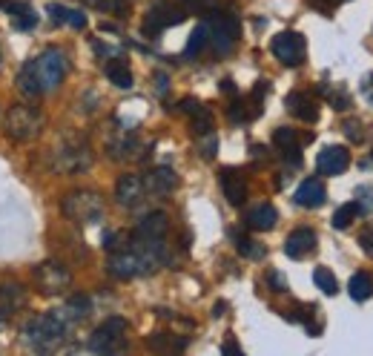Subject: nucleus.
Returning a JSON list of instances; mask_svg holds the SVG:
<instances>
[{
	"label": "nucleus",
	"mask_w": 373,
	"mask_h": 356,
	"mask_svg": "<svg viewBox=\"0 0 373 356\" xmlns=\"http://www.w3.org/2000/svg\"><path fill=\"white\" fill-rule=\"evenodd\" d=\"M67 331H69V319L60 311H49V313H41L29 322L23 328V339L35 351H52L55 345L63 342Z\"/></svg>",
	"instance_id": "obj_1"
},
{
	"label": "nucleus",
	"mask_w": 373,
	"mask_h": 356,
	"mask_svg": "<svg viewBox=\"0 0 373 356\" xmlns=\"http://www.w3.org/2000/svg\"><path fill=\"white\" fill-rule=\"evenodd\" d=\"M52 167L58 173H67V175L89 170L92 167V150H89V144L84 138H67L60 147H55Z\"/></svg>",
	"instance_id": "obj_2"
},
{
	"label": "nucleus",
	"mask_w": 373,
	"mask_h": 356,
	"mask_svg": "<svg viewBox=\"0 0 373 356\" xmlns=\"http://www.w3.org/2000/svg\"><path fill=\"white\" fill-rule=\"evenodd\" d=\"M63 213L78 224H98L104 219V199L92 190H75L63 199Z\"/></svg>",
	"instance_id": "obj_3"
},
{
	"label": "nucleus",
	"mask_w": 373,
	"mask_h": 356,
	"mask_svg": "<svg viewBox=\"0 0 373 356\" xmlns=\"http://www.w3.org/2000/svg\"><path fill=\"white\" fill-rule=\"evenodd\" d=\"M43 129V115L35 107H12L6 115V135L14 141H35Z\"/></svg>",
	"instance_id": "obj_4"
},
{
	"label": "nucleus",
	"mask_w": 373,
	"mask_h": 356,
	"mask_svg": "<svg viewBox=\"0 0 373 356\" xmlns=\"http://www.w3.org/2000/svg\"><path fill=\"white\" fill-rule=\"evenodd\" d=\"M32 63H35V72H38V80H41L43 92L58 89L63 84V78H67V72H69V60L60 49H46Z\"/></svg>",
	"instance_id": "obj_5"
},
{
	"label": "nucleus",
	"mask_w": 373,
	"mask_h": 356,
	"mask_svg": "<svg viewBox=\"0 0 373 356\" xmlns=\"http://www.w3.org/2000/svg\"><path fill=\"white\" fill-rule=\"evenodd\" d=\"M124 345H126V319H121V316L106 319L89 339L92 353H118V351H124Z\"/></svg>",
	"instance_id": "obj_6"
},
{
	"label": "nucleus",
	"mask_w": 373,
	"mask_h": 356,
	"mask_svg": "<svg viewBox=\"0 0 373 356\" xmlns=\"http://www.w3.org/2000/svg\"><path fill=\"white\" fill-rule=\"evenodd\" d=\"M238 41V18L230 12H216L210 18V43L216 46L218 55L233 52V46Z\"/></svg>",
	"instance_id": "obj_7"
},
{
	"label": "nucleus",
	"mask_w": 373,
	"mask_h": 356,
	"mask_svg": "<svg viewBox=\"0 0 373 356\" xmlns=\"http://www.w3.org/2000/svg\"><path fill=\"white\" fill-rule=\"evenodd\" d=\"M35 285L41 293L52 296V293H60V290H67L72 285V273L60 262H43L35 267Z\"/></svg>",
	"instance_id": "obj_8"
},
{
	"label": "nucleus",
	"mask_w": 373,
	"mask_h": 356,
	"mask_svg": "<svg viewBox=\"0 0 373 356\" xmlns=\"http://www.w3.org/2000/svg\"><path fill=\"white\" fill-rule=\"evenodd\" d=\"M270 49L284 67H299V63L304 60L307 46H304V38L299 35V32H279V35L273 38Z\"/></svg>",
	"instance_id": "obj_9"
},
{
	"label": "nucleus",
	"mask_w": 373,
	"mask_h": 356,
	"mask_svg": "<svg viewBox=\"0 0 373 356\" xmlns=\"http://www.w3.org/2000/svg\"><path fill=\"white\" fill-rule=\"evenodd\" d=\"M184 18H187V12H184L181 6L172 9L170 3H158V6H152L150 14H147V23H144V35H158L161 29L181 23Z\"/></svg>",
	"instance_id": "obj_10"
},
{
	"label": "nucleus",
	"mask_w": 373,
	"mask_h": 356,
	"mask_svg": "<svg viewBox=\"0 0 373 356\" xmlns=\"http://www.w3.org/2000/svg\"><path fill=\"white\" fill-rule=\"evenodd\" d=\"M316 167L321 175H339L345 173L350 167V153L345 147H336V144H330V147H324L316 158Z\"/></svg>",
	"instance_id": "obj_11"
},
{
	"label": "nucleus",
	"mask_w": 373,
	"mask_h": 356,
	"mask_svg": "<svg viewBox=\"0 0 373 356\" xmlns=\"http://www.w3.org/2000/svg\"><path fill=\"white\" fill-rule=\"evenodd\" d=\"M144 192H147V187H144V178L141 175H121L118 184H115V199L121 207H135L144 201Z\"/></svg>",
	"instance_id": "obj_12"
},
{
	"label": "nucleus",
	"mask_w": 373,
	"mask_h": 356,
	"mask_svg": "<svg viewBox=\"0 0 373 356\" xmlns=\"http://www.w3.org/2000/svg\"><path fill=\"white\" fill-rule=\"evenodd\" d=\"M221 190H224V199L230 201L233 207H241L247 199V181H245V175H241L238 170H221Z\"/></svg>",
	"instance_id": "obj_13"
},
{
	"label": "nucleus",
	"mask_w": 373,
	"mask_h": 356,
	"mask_svg": "<svg viewBox=\"0 0 373 356\" xmlns=\"http://www.w3.org/2000/svg\"><path fill=\"white\" fill-rule=\"evenodd\" d=\"M293 201L299 207H304V210H316V207H321L324 201H328V190H324V184L319 181V178H307V181L299 184Z\"/></svg>",
	"instance_id": "obj_14"
},
{
	"label": "nucleus",
	"mask_w": 373,
	"mask_h": 356,
	"mask_svg": "<svg viewBox=\"0 0 373 356\" xmlns=\"http://www.w3.org/2000/svg\"><path fill=\"white\" fill-rule=\"evenodd\" d=\"M284 104H287L290 115H296V118L304 121V124H313V121L319 118V104H316L307 92H290L287 98H284Z\"/></svg>",
	"instance_id": "obj_15"
},
{
	"label": "nucleus",
	"mask_w": 373,
	"mask_h": 356,
	"mask_svg": "<svg viewBox=\"0 0 373 356\" xmlns=\"http://www.w3.org/2000/svg\"><path fill=\"white\" fill-rule=\"evenodd\" d=\"M313 250H316V233L310 227L293 230L287 236V241H284V253L290 258H304L307 253H313Z\"/></svg>",
	"instance_id": "obj_16"
},
{
	"label": "nucleus",
	"mask_w": 373,
	"mask_h": 356,
	"mask_svg": "<svg viewBox=\"0 0 373 356\" xmlns=\"http://www.w3.org/2000/svg\"><path fill=\"white\" fill-rule=\"evenodd\" d=\"M167 230H170V219H167V213H158V210H155V213L144 216V219L138 221V227H135L133 236H138V238H164Z\"/></svg>",
	"instance_id": "obj_17"
},
{
	"label": "nucleus",
	"mask_w": 373,
	"mask_h": 356,
	"mask_svg": "<svg viewBox=\"0 0 373 356\" xmlns=\"http://www.w3.org/2000/svg\"><path fill=\"white\" fill-rule=\"evenodd\" d=\"M144 187H147L150 192H158V196H167V192H172V190L178 187V175H175V170H170V167H155V170L147 175Z\"/></svg>",
	"instance_id": "obj_18"
},
{
	"label": "nucleus",
	"mask_w": 373,
	"mask_h": 356,
	"mask_svg": "<svg viewBox=\"0 0 373 356\" xmlns=\"http://www.w3.org/2000/svg\"><path fill=\"white\" fill-rule=\"evenodd\" d=\"M275 221H279V213H275L273 204H258V207H253L247 213V227L250 230H262V233L273 230Z\"/></svg>",
	"instance_id": "obj_19"
},
{
	"label": "nucleus",
	"mask_w": 373,
	"mask_h": 356,
	"mask_svg": "<svg viewBox=\"0 0 373 356\" xmlns=\"http://www.w3.org/2000/svg\"><path fill=\"white\" fill-rule=\"evenodd\" d=\"M60 313L69 319V325L72 322H80V319H87L89 313H92V302H89V296H84V293H75V296H69V302L60 307Z\"/></svg>",
	"instance_id": "obj_20"
},
{
	"label": "nucleus",
	"mask_w": 373,
	"mask_h": 356,
	"mask_svg": "<svg viewBox=\"0 0 373 356\" xmlns=\"http://www.w3.org/2000/svg\"><path fill=\"white\" fill-rule=\"evenodd\" d=\"M23 302H26V290L18 282L0 285V311H3V313L14 311V307H23Z\"/></svg>",
	"instance_id": "obj_21"
},
{
	"label": "nucleus",
	"mask_w": 373,
	"mask_h": 356,
	"mask_svg": "<svg viewBox=\"0 0 373 356\" xmlns=\"http://www.w3.org/2000/svg\"><path fill=\"white\" fill-rule=\"evenodd\" d=\"M18 87L23 95H29V98H38V95H43V87H41V80H38V72H35V63H23V69L18 75Z\"/></svg>",
	"instance_id": "obj_22"
},
{
	"label": "nucleus",
	"mask_w": 373,
	"mask_h": 356,
	"mask_svg": "<svg viewBox=\"0 0 373 356\" xmlns=\"http://www.w3.org/2000/svg\"><path fill=\"white\" fill-rule=\"evenodd\" d=\"M106 78L118 89H129V87H133V72H129V67H126L124 60H109L106 63Z\"/></svg>",
	"instance_id": "obj_23"
},
{
	"label": "nucleus",
	"mask_w": 373,
	"mask_h": 356,
	"mask_svg": "<svg viewBox=\"0 0 373 356\" xmlns=\"http://www.w3.org/2000/svg\"><path fill=\"white\" fill-rule=\"evenodd\" d=\"M207 43H210V23H199L196 29H192L190 41H187V49H184V55H187V58H196V55H201Z\"/></svg>",
	"instance_id": "obj_24"
},
{
	"label": "nucleus",
	"mask_w": 373,
	"mask_h": 356,
	"mask_svg": "<svg viewBox=\"0 0 373 356\" xmlns=\"http://www.w3.org/2000/svg\"><path fill=\"white\" fill-rule=\"evenodd\" d=\"M348 290H350L353 302H365V299L373 296V279L368 276V273H356V276L350 279V285H348Z\"/></svg>",
	"instance_id": "obj_25"
},
{
	"label": "nucleus",
	"mask_w": 373,
	"mask_h": 356,
	"mask_svg": "<svg viewBox=\"0 0 373 356\" xmlns=\"http://www.w3.org/2000/svg\"><path fill=\"white\" fill-rule=\"evenodd\" d=\"M359 216H362L359 204H356V201H348V204H342V207H339L336 213H333V227H336V230H348Z\"/></svg>",
	"instance_id": "obj_26"
},
{
	"label": "nucleus",
	"mask_w": 373,
	"mask_h": 356,
	"mask_svg": "<svg viewBox=\"0 0 373 356\" xmlns=\"http://www.w3.org/2000/svg\"><path fill=\"white\" fill-rule=\"evenodd\" d=\"M9 12H12V18H14V29H21V32H26V29H35V23H38V14L32 12L26 3H12V6H9Z\"/></svg>",
	"instance_id": "obj_27"
},
{
	"label": "nucleus",
	"mask_w": 373,
	"mask_h": 356,
	"mask_svg": "<svg viewBox=\"0 0 373 356\" xmlns=\"http://www.w3.org/2000/svg\"><path fill=\"white\" fill-rule=\"evenodd\" d=\"M313 282H316V287L321 290L324 296H336L339 293V282H336V276L328 267H316L313 270Z\"/></svg>",
	"instance_id": "obj_28"
},
{
	"label": "nucleus",
	"mask_w": 373,
	"mask_h": 356,
	"mask_svg": "<svg viewBox=\"0 0 373 356\" xmlns=\"http://www.w3.org/2000/svg\"><path fill=\"white\" fill-rule=\"evenodd\" d=\"M236 250L245 256V258H264V245H258V241L247 238V236H236Z\"/></svg>",
	"instance_id": "obj_29"
},
{
	"label": "nucleus",
	"mask_w": 373,
	"mask_h": 356,
	"mask_svg": "<svg viewBox=\"0 0 373 356\" xmlns=\"http://www.w3.org/2000/svg\"><path fill=\"white\" fill-rule=\"evenodd\" d=\"M112 155L115 158H135L138 155V150H141V144H138V138L135 135H126L124 141H118V144H112Z\"/></svg>",
	"instance_id": "obj_30"
},
{
	"label": "nucleus",
	"mask_w": 373,
	"mask_h": 356,
	"mask_svg": "<svg viewBox=\"0 0 373 356\" xmlns=\"http://www.w3.org/2000/svg\"><path fill=\"white\" fill-rule=\"evenodd\" d=\"M273 144L279 150H293V147H299V141H296V129H290V126H279L273 133Z\"/></svg>",
	"instance_id": "obj_31"
},
{
	"label": "nucleus",
	"mask_w": 373,
	"mask_h": 356,
	"mask_svg": "<svg viewBox=\"0 0 373 356\" xmlns=\"http://www.w3.org/2000/svg\"><path fill=\"white\" fill-rule=\"evenodd\" d=\"M192 133H196L199 138L213 133V115H210V109H204V107H201V109L196 112V115H192Z\"/></svg>",
	"instance_id": "obj_32"
},
{
	"label": "nucleus",
	"mask_w": 373,
	"mask_h": 356,
	"mask_svg": "<svg viewBox=\"0 0 373 356\" xmlns=\"http://www.w3.org/2000/svg\"><path fill=\"white\" fill-rule=\"evenodd\" d=\"M321 92H324V98L330 101V107L333 109H350V95L345 92V89H333V87H321Z\"/></svg>",
	"instance_id": "obj_33"
},
{
	"label": "nucleus",
	"mask_w": 373,
	"mask_h": 356,
	"mask_svg": "<svg viewBox=\"0 0 373 356\" xmlns=\"http://www.w3.org/2000/svg\"><path fill=\"white\" fill-rule=\"evenodd\" d=\"M342 129H345V135L353 141V144H359V141H365V133H362V121H356V118H348L345 124H342Z\"/></svg>",
	"instance_id": "obj_34"
},
{
	"label": "nucleus",
	"mask_w": 373,
	"mask_h": 356,
	"mask_svg": "<svg viewBox=\"0 0 373 356\" xmlns=\"http://www.w3.org/2000/svg\"><path fill=\"white\" fill-rule=\"evenodd\" d=\"M204 141H201V147H199V153H201V158H216V153H218V138L210 133V135H201Z\"/></svg>",
	"instance_id": "obj_35"
},
{
	"label": "nucleus",
	"mask_w": 373,
	"mask_h": 356,
	"mask_svg": "<svg viewBox=\"0 0 373 356\" xmlns=\"http://www.w3.org/2000/svg\"><path fill=\"white\" fill-rule=\"evenodd\" d=\"M216 0H181V9L184 12H207V9H213Z\"/></svg>",
	"instance_id": "obj_36"
},
{
	"label": "nucleus",
	"mask_w": 373,
	"mask_h": 356,
	"mask_svg": "<svg viewBox=\"0 0 373 356\" xmlns=\"http://www.w3.org/2000/svg\"><path fill=\"white\" fill-rule=\"evenodd\" d=\"M356 204H359L362 213H373V190H370V187H362V190H359V201H356Z\"/></svg>",
	"instance_id": "obj_37"
},
{
	"label": "nucleus",
	"mask_w": 373,
	"mask_h": 356,
	"mask_svg": "<svg viewBox=\"0 0 373 356\" xmlns=\"http://www.w3.org/2000/svg\"><path fill=\"white\" fill-rule=\"evenodd\" d=\"M46 12L52 14V21H55V23H67V14H69V9H67V6H60V3H49V6H46Z\"/></svg>",
	"instance_id": "obj_38"
},
{
	"label": "nucleus",
	"mask_w": 373,
	"mask_h": 356,
	"mask_svg": "<svg viewBox=\"0 0 373 356\" xmlns=\"http://www.w3.org/2000/svg\"><path fill=\"white\" fill-rule=\"evenodd\" d=\"M67 23H69V26H75V29H84V26H87V14H84V12H78V9H69Z\"/></svg>",
	"instance_id": "obj_39"
},
{
	"label": "nucleus",
	"mask_w": 373,
	"mask_h": 356,
	"mask_svg": "<svg viewBox=\"0 0 373 356\" xmlns=\"http://www.w3.org/2000/svg\"><path fill=\"white\" fill-rule=\"evenodd\" d=\"M267 282H270L275 290H279V293H284V290H287V282L282 279V273H275V270H270V273H267Z\"/></svg>",
	"instance_id": "obj_40"
},
{
	"label": "nucleus",
	"mask_w": 373,
	"mask_h": 356,
	"mask_svg": "<svg viewBox=\"0 0 373 356\" xmlns=\"http://www.w3.org/2000/svg\"><path fill=\"white\" fill-rule=\"evenodd\" d=\"M118 241H121V233H104V247H106L109 253H115V250L121 247Z\"/></svg>",
	"instance_id": "obj_41"
},
{
	"label": "nucleus",
	"mask_w": 373,
	"mask_h": 356,
	"mask_svg": "<svg viewBox=\"0 0 373 356\" xmlns=\"http://www.w3.org/2000/svg\"><path fill=\"white\" fill-rule=\"evenodd\" d=\"M104 12H124V0H95Z\"/></svg>",
	"instance_id": "obj_42"
},
{
	"label": "nucleus",
	"mask_w": 373,
	"mask_h": 356,
	"mask_svg": "<svg viewBox=\"0 0 373 356\" xmlns=\"http://www.w3.org/2000/svg\"><path fill=\"white\" fill-rule=\"evenodd\" d=\"M178 109H181V112H187V115H196V112L201 109V104H199L196 98H184L181 104H178Z\"/></svg>",
	"instance_id": "obj_43"
},
{
	"label": "nucleus",
	"mask_w": 373,
	"mask_h": 356,
	"mask_svg": "<svg viewBox=\"0 0 373 356\" xmlns=\"http://www.w3.org/2000/svg\"><path fill=\"white\" fill-rule=\"evenodd\" d=\"M359 245H362V250L373 258V230H365V233L359 236Z\"/></svg>",
	"instance_id": "obj_44"
},
{
	"label": "nucleus",
	"mask_w": 373,
	"mask_h": 356,
	"mask_svg": "<svg viewBox=\"0 0 373 356\" xmlns=\"http://www.w3.org/2000/svg\"><path fill=\"white\" fill-rule=\"evenodd\" d=\"M362 95H365V101H370V104H373V72L362 80Z\"/></svg>",
	"instance_id": "obj_45"
},
{
	"label": "nucleus",
	"mask_w": 373,
	"mask_h": 356,
	"mask_svg": "<svg viewBox=\"0 0 373 356\" xmlns=\"http://www.w3.org/2000/svg\"><path fill=\"white\" fill-rule=\"evenodd\" d=\"M310 3H313L316 9H321V12H330L333 6H339V3H345V0H310Z\"/></svg>",
	"instance_id": "obj_46"
},
{
	"label": "nucleus",
	"mask_w": 373,
	"mask_h": 356,
	"mask_svg": "<svg viewBox=\"0 0 373 356\" xmlns=\"http://www.w3.org/2000/svg\"><path fill=\"white\" fill-rule=\"evenodd\" d=\"M221 351H224V353H241V345L233 342V339H227V342L221 345Z\"/></svg>",
	"instance_id": "obj_47"
},
{
	"label": "nucleus",
	"mask_w": 373,
	"mask_h": 356,
	"mask_svg": "<svg viewBox=\"0 0 373 356\" xmlns=\"http://www.w3.org/2000/svg\"><path fill=\"white\" fill-rule=\"evenodd\" d=\"M155 89H158V95L167 92V75H155Z\"/></svg>",
	"instance_id": "obj_48"
},
{
	"label": "nucleus",
	"mask_w": 373,
	"mask_h": 356,
	"mask_svg": "<svg viewBox=\"0 0 373 356\" xmlns=\"http://www.w3.org/2000/svg\"><path fill=\"white\" fill-rule=\"evenodd\" d=\"M221 92H227V95H236V84H233L230 78H224V80H221Z\"/></svg>",
	"instance_id": "obj_49"
},
{
	"label": "nucleus",
	"mask_w": 373,
	"mask_h": 356,
	"mask_svg": "<svg viewBox=\"0 0 373 356\" xmlns=\"http://www.w3.org/2000/svg\"><path fill=\"white\" fill-rule=\"evenodd\" d=\"M224 311H227V304H224V302H218V304L213 307V316H224Z\"/></svg>",
	"instance_id": "obj_50"
},
{
	"label": "nucleus",
	"mask_w": 373,
	"mask_h": 356,
	"mask_svg": "<svg viewBox=\"0 0 373 356\" xmlns=\"http://www.w3.org/2000/svg\"><path fill=\"white\" fill-rule=\"evenodd\" d=\"M0 325H3V311H0Z\"/></svg>",
	"instance_id": "obj_51"
},
{
	"label": "nucleus",
	"mask_w": 373,
	"mask_h": 356,
	"mask_svg": "<svg viewBox=\"0 0 373 356\" xmlns=\"http://www.w3.org/2000/svg\"><path fill=\"white\" fill-rule=\"evenodd\" d=\"M0 6H3V0H0Z\"/></svg>",
	"instance_id": "obj_52"
}]
</instances>
